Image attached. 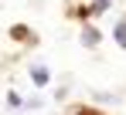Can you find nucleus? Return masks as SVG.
Returning a JSON list of instances; mask_svg holds the SVG:
<instances>
[{"instance_id": "1", "label": "nucleus", "mask_w": 126, "mask_h": 115, "mask_svg": "<svg viewBox=\"0 0 126 115\" xmlns=\"http://www.w3.org/2000/svg\"><path fill=\"white\" fill-rule=\"evenodd\" d=\"M31 81H34L38 88L48 85V81H51V68H48V64H34V68H31Z\"/></svg>"}, {"instance_id": "2", "label": "nucleus", "mask_w": 126, "mask_h": 115, "mask_svg": "<svg viewBox=\"0 0 126 115\" xmlns=\"http://www.w3.org/2000/svg\"><path fill=\"white\" fill-rule=\"evenodd\" d=\"M82 44H85V47H95V44H99V31L85 27V34H82Z\"/></svg>"}, {"instance_id": "3", "label": "nucleus", "mask_w": 126, "mask_h": 115, "mask_svg": "<svg viewBox=\"0 0 126 115\" xmlns=\"http://www.w3.org/2000/svg\"><path fill=\"white\" fill-rule=\"evenodd\" d=\"M116 41H119V47H126V20L116 24Z\"/></svg>"}, {"instance_id": "4", "label": "nucleus", "mask_w": 126, "mask_h": 115, "mask_svg": "<svg viewBox=\"0 0 126 115\" xmlns=\"http://www.w3.org/2000/svg\"><path fill=\"white\" fill-rule=\"evenodd\" d=\"M7 105H10V108H21V105H24L21 92H10V95H7Z\"/></svg>"}, {"instance_id": "5", "label": "nucleus", "mask_w": 126, "mask_h": 115, "mask_svg": "<svg viewBox=\"0 0 126 115\" xmlns=\"http://www.w3.org/2000/svg\"><path fill=\"white\" fill-rule=\"evenodd\" d=\"M92 10H95V14H102V10H109V0H95V3H92Z\"/></svg>"}]
</instances>
